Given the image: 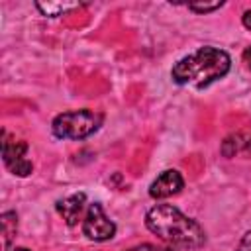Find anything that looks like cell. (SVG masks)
<instances>
[{"label": "cell", "instance_id": "6da1fadb", "mask_svg": "<svg viewBox=\"0 0 251 251\" xmlns=\"http://www.w3.org/2000/svg\"><path fill=\"white\" fill-rule=\"evenodd\" d=\"M145 226L151 233L173 247L198 249L206 243V231L202 226L184 216L173 204H157L145 214Z\"/></svg>", "mask_w": 251, "mask_h": 251}, {"label": "cell", "instance_id": "7a4b0ae2", "mask_svg": "<svg viewBox=\"0 0 251 251\" xmlns=\"http://www.w3.org/2000/svg\"><path fill=\"white\" fill-rule=\"evenodd\" d=\"M231 59L224 49L204 45L178 59L171 69V78L182 86L206 88L229 73Z\"/></svg>", "mask_w": 251, "mask_h": 251}, {"label": "cell", "instance_id": "3957f363", "mask_svg": "<svg viewBox=\"0 0 251 251\" xmlns=\"http://www.w3.org/2000/svg\"><path fill=\"white\" fill-rule=\"evenodd\" d=\"M102 126V114L92 110H71L55 116L51 131L59 139H84L98 131Z\"/></svg>", "mask_w": 251, "mask_h": 251}, {"label": "cell", "instance_id": "277c9868", "mask_svg": "<svg viewBox=\"0 0 251 251\" xmlns=\"http://www.w3.org/2000/svg\"><path fill=\"white\" fill-rule=\"evenodd\" d=\"M82 233L92 241H108L116 235V224L106 216L98 202L88 204L82 220Z\"/></svg>", "mask_w": 251, "mask_h": 251}, {"label": "cell", "instance_id": "5b68a950", "mask_svg": "<svg viewBox=\"0 0 251 251\" xmlns=\"http://www.w3.org/2000/svg\"><path fill=\"white\" fill-rule=\"evenodd\" d=\"M182 186H184L182 175H180L178 171H175V169H169V171H163V173L151 182V186H149V196H151V198H157V200L169 198V196L178 194V192L182 190Z\"/></svg>", "mask_w": 251, "mask_h": 251}, {"label": "cell", "instance_id": "8992f818", "mask_svg": "<svg viewBox=\"0 0 251 251\" xmlns=\"http://www.w3.org/2000/svg\"><path fill=\"white\" fill-rule=\"evenodd\" d=\"M84 208H86V194L84 192L71 194V196H67V198L57 202V212L63 216V220L69 226H76L82 220Z\"/></svg>", "mask_w": 251, "mask_h": 251}, {"label": "cell", "instance_id": "52a82bcc", "mask_svg": "<svg viewBox=\"0 0 251 251\" xmlns=\"http://www.w3.org/2000/svg\"><path fill=\"white\" fill-rule=\"evenodd\" d=\"M27 153V143L25 141H16L10 139L6 131H2V161L6 167L14 165L20 159H25Z\"/></svg>", "mask_w": 251, "mask_h": 251}, {"label": "cell", "instance_id": "ba28073f", "mask_svg": "<svg viewBox=\"0 0 251 251\" xmlns=\"http://www.w3.org/2000/svg\"><path fill=\"white\" fill-rule=\"evenodd\" d=\"M82 4H78V2H35V8L43 14V16H47V18H57V16H63V14H67V12H71V10H76V8H80Z\"/></svg>", "mask_w": 251, "mask_h": 251}, {"label": "cell", "instance_id": "9c48e42d", "mask_svg": "<svg viewBox=\"0 0 251 251\" xmlns=\"http://www.w3.org/2000/svg\"><path fill=\"white\" fill-rule=\"evenodd\" d=\"M0 226H2L4 249L8 251L10 245H12V239L16 237V231H18V214L16 212H4L0 216Z\"/></svg>", "mask_w": 251, "mask_h": 251}, {"label": "cell", "instance_id": "30bf717a", "mask_svg": "<svg viewBox=\"0 0 251 251\" xmlns=\"http://www.w3.org/2000/svg\"><path fill=\"white\" fill-rule=\"evenodd\" d=\"M241 147H243V139H241V135H239V133H231V135H227V137L222 141L220 151H222L224 157H233Z\"/></svg>", "mask_w": 251, "mask_h": 251}, {"label": "cell", "instance_id": "8fae6325", "mask_svg": "<svg viewBox=\"0 0 251 251\" xmlns=\"http://www.w3.org/2000/svg\"><path fill=\"white\" fill-rule=\"evenodd\" d=\"M222 6H224L222 0H218V2H188V10L198 12V14H208V12H214Z\"/></svg>", "mask_w": 251, "mask_h": 251}, {"label": "cell", "instance_id": "7c38bea8", "mask_svg": "<svg viewBox=\"0 0 251 251\" xmlns=\"http://www.w3.org/2000/svg\"><path fill=\"white\" fill-rule=\"evenodd\" d=\"M8 169H10V173L16 175V176H27V175L33 171V165H31V161H27V159H20V161H16L14 165H10Z\"/></svg>", "mask_w": 251, "mask_h": 251}, {"label": "cell", "instance_id": "4fadbf2b", "mask_svg": "<svg viewBox=\"0 0 251 251\" xmlns=\"http://www.w3.org/2000/svg\"><path fill=\"white\" fill-rule=\"evenodd\" d=\"M235 251H251V229L241 237V241H239Z\"/></svg>", "mask_w": 251, "mask_h": 251}, {"label": "cell", "instance_id": "5bb4252c", "mask_svg": "<svg viewBox=\"0 0 251 251\" xmlns=\"http://www.w3.org/2000/svg\"><path fill=\"white\" fill-rule=\"evenodd\" d=\"M129 251H169V249H165V247H157V245H149V243H145V245H139V247H133V249H129Z\"/></svg>", "mask_w": 251, "mask_h": 251}, {"label": "cell", "instance_id": "9a60e30c", "mask_svg": "<svg viewBox=\"0 0 251 251\" xmlns=\"http://www.w3.org/2000/svg\"><path fill=\"white\" fill-rule=\"evenodd\" d=\"M241 22H243V25H245L247 29H251V10H245V12H243Z\"/></svg>", "mask_w": 251, "mask_h": 251}, {"label": "cell", "instance_id": "2e32d148", "mask_svg": "<svg viewBox=\"0 0 251 251\" xmlns=\"http://www.w3.org/2000/svg\"><path fill=\"white\" fill-rule=\"evenodd\" d=\"M243 63L247 65V69H251V45L245 47V51H243Z\"/></svg>", "mask_w": 251, "mask_h": 251}, {"label": "cell", "instance_id": "e0dca14e", "mask_svg": "<svg viewBox=\"0 0 251 251\" xmlns=\"http://www.w3.org/2000/svg\"><path fill=\"white\" fill-rule=\"evenodd\" d=\"M245 149H247V153H249V155H251V137H249V139H247V143H245Z\"/></svg>", "mask_w": 251, "mask_h": 251}, {"label": "cell", "instance_id": "ac0fdd59", "mask_svg": "<svg viewBox=\"0 0 251 251\" xmlns=\"http://www.w3.org/2000/svg\"><path fill=\"white\" fill-rule=\"evenodd\" d=\"M14 251H29V249H27V247H16Z\"/></svg>", "mask_w": 251, "mask_h": 251}]
</instances>
